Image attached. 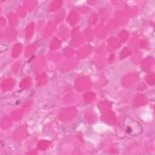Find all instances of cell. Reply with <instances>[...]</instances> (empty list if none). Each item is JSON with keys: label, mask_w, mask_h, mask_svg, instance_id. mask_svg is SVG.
<instances>
[{"label": "cell", "mask_w": 155, "mask_h": 155, "mask_svg": "<svg viewBox=\"0 0 155 155\" xmlns=\"http://www.w3.org/2000/svg\"><path fill=\"white\" fill-rule=\"evenodd\" d=\"M123 127L126 133L130 136H136L143 131L141 124L129 116H125L123 119Z\"/></svg>", "instance_id": "cell-1"}, {"label": "cell", "mask_w": 155, "mask_h": 155, "mask_svg": "<svg viewBox=\"0 0 155 155\" xmlns=\"http://www.w3.org/2000/svg\"><path fill=\"white\" fill-rule=\"evenodd\" d=\"M8 49V46L4 44H1L0 45V52L3 53Z\"/></svg>", "instance_id": "cell-2"}]
</instances>
